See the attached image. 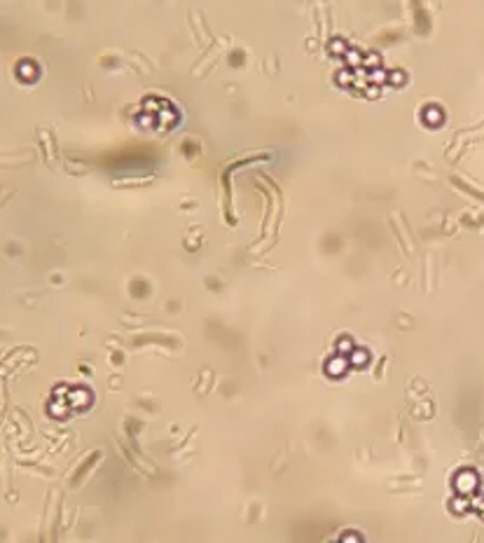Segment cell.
I'll return each mask as SVG.
<instances>
[{
    "label": "cell",
    "mask_w": 484,
    "mask_h": 543,
    "mask_svg": "<svg viewBox=\"0 0 484 543\" xmlns=\"http://www.w3.org/2000/svg\"><path fill=\"white\" fill-rule=\"evenodd\" d=\"M342 543H360V536H358V534H344Z\"/></svg>",
    "instance_id": "obj_1"
}]
</instances>
